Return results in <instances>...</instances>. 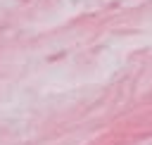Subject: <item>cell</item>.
Segmentation results:
<instances>
[]
</instances>
